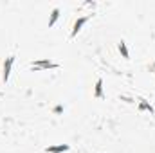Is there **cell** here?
I'll list each match as a JSON object with an SVG mask.
<instances>
[{
	"label": "cell",
	"mask_w": 155,
	"mask_h": 153,
	"mask_svg": "<svg viewBox=\"0 0 155 153\" xmlns=\"http://www.w3.org/2000/svg\"><path fill=\"white\" fill-rule=\"evenodd\" d=\"M101 96H103V81L99 79L96 83V97H101Z\"/></svg>",
	"instance_id": "cell-5"
},
{
	"label": "cell",
	"mask_w": 155,
	"mask_h": 153,
	"mask_svg": "<svg viewBox=\"0 0 155 153\" xmlns=\"http://www.w3.org/2000/svg\"><path fill=\"white\" fill-rule=\"evenodd\" d=\"M85 22H87V16H83V18H79V20H78L76 24H74V31H72V36H76V34H78V31L81 29V25H83Z\"/></svg>",
	"instance_id": "cell-3"
},
{
	"label": "cell",
	"mask_w": 155,
	"mask_h": 153,
	"mask_svg": "<svg viewBox=\"0 0 155 153\" xmlns=\"http://www.w3.org/2000/svg\"><path fill=\"white\" fill-rule=\"evenodd\" d=\"M67 150H69L67 144H60V146H51V148H47V153H61V151H67Z\"/></svg>",
	"instance_id": "cell-2"
},
{
	"label": "cell",
	"mask_w": 155,
	"mask_h": 153,
	"mask_svg": "<svg viewBox=\"0 0 155 153\" xmlns=\"http://www.w3.org/2000/svg\"><path fill=\"white\" fill-rule=\"evenodd\" d=\"M119 50L123 52V56H124V58H128V49H126V45H124L123 41H121V45H119Z\"/></svg>",
	"instance_id": "cell-7"
},
{
	"label": "cell",
	"mask_w": 155,
	"mask_h": 153,
	"mask_svg": "<svg viewBox=\"0 0 155 153\" xmlns=\"http://www.w3.org/2000/svg\"><path fill=\"white\" fill-rule=\"evenodd\" d=\"M58 16H60V9H54V11H52V15H51V20H49V27H52V25L56 24Z\"/></svg>",
	"instance_id": "cell-4"
},
{
	"label": "cell",
	"mask_w": 155,
	"mask_h": 153,
	"mask_svg": "<svg viewBox=\"0 0 155 153\" xmlns=\"http://www.w3.org/2000/svg\"><path fill=\"white\" fill-rule=\"evenodd\" d=\"M35 67H56V63H51V61H38V63H35Z\"/></svg>",
	"instance_id": "cell-6"
},
{
	"label": "cell",
	"mask_w": 155,
	"mask_h": 153,
	"mask_svg": "<svg viewBox=\"0 0 155 153\" xmlns=\"http://www.w3.org/2000/svg\"><path fill=\"white\" fill-rule=\"evenodd\" d=\"M13 61H15V58L11 56V58H7V61H5V65H4V81H7V77H9V74H11Z\"/></svg>",
	"instance_id": "cell-1"
}]
</instances>
